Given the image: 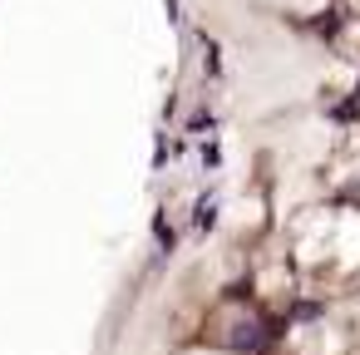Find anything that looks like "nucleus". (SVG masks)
I'll return each mask as SVG.
<instances>
[{
	"instance_id": "obj_2",
	"label": "nucleus",
	"mask_w": 360,
	"mask_h": 355,
	"mask_svg": "<svg viewBox=\"0 0 360 355\" xmlns=\"http://www.w3.org/2000/svg\"><path fill=\"white\" fill-rule=\"evenodd\" d=\"M153 232H158V242H163V247H173V232H168V217H158V222H153Z\"/></svg>"
},
{
	"instance_id": "obj_3",
	"label": "nucleus",
	"mask_w": 360,
	"mask_h": 355,
	"mask_svg": "<svg viewBox=\"0 0 360 355\" xmlns=\"http://www.w3.org/2000/svg\"><path fill=\"white\" fill-rule=\"evenodd\" d=\"M163 6H168V20H178V0H163Z\"/></svg>"
},
{
	"instance_id": "obj_1",
	"label": "nucleus",
	"mask_w": 360,
	"mask_h": 355,
	"mask_svg": "<svg viewBox=\"0 0 360 355\" xmlns=\"http://www.w3.org/2000/svg\"><path fill=\"white\" fill-rule=\"evenodd\" d=\"M217 158H222V153H217V143L207 138V143H202V163H207V168H217Z\"/></svg>"
}]
</instances>
